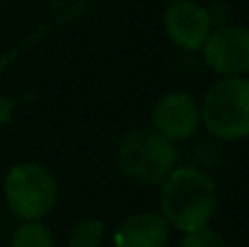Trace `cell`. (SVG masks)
I'll return each instance as SVG.
<instances>
[{"label":"cell","mask_w":249,"mask_h":247,"mask_svg":"<svg viewBox=\"0 0 249 247\" xmlns=\"http://www.w3.org/2000/svg\"><path fill=\"white\" fill-rule=\"evenodd\" d=\"M105 236V226L99 219H86L77 223L74 230L70 232V247H99Z\"/></svg>","instance_id":"cell-10"},{"label":"cell","mask_w":249,"mask_h":247,"mask_svg":"<svg viewBox=\"0 0 249 247\" xmlns=\"http://www.w3.org/2000/svg\"><path fill=\"white\" fill-rule=\"evenodd\" d=\"M11 114H13V101L0 94V127L11 123Z\"/></svg>","instance_id":"cell-12"},{"label":"cell","mask_w":249,"mask_h":247,"mask_svg":"<svg viewBox=\"0 0 249 247\" xmlns=\"http://www.w3.org/2000/svg\"><path fill=\"white\" fill-rule=\"evenodd\" d=\"M219 191L212 177L195 166L175 169L162 184V217L181 232H195L208 226L216 210Z\"/></svg>","instance_id":"cell-1"},{"label":"cell","mask_w":249,"mask_h":247,"mask_svg":"<svg viewBox=\"0 0 249 247\" xmlns=\"http://www.w3.org/2000/svg\"><path fill=\"white\" fill-rule=\"evenodd\" d=\"M11 247H53V236L39 221H26L16 230Z\"/></svg>","instance_id":"cell-9"},{"label":"cell","mask_w":249,"mask_h":247,"mask_svg":"<svg viewBox=\"0 0 249 247\" xmlns=\"http://www.w3.org/2000/svg\"><path fill=\"white\" fill-rule=\"evenodd\" d=\"M4 199L13 214L24 221H39L57 204V182L42 164L24 162L13 166L4 179Z\"/></svg>","instance_id":"cell-4"},{"label":"cell","mask_w":249,"mask_h":247,"mask_svg":"<svg viewBox=\"0 0 249 247\" xmlns=\"http://www.w3.org/2000/svg\"><path fill=\"white\" fill-rule=\"evenodd\" d=\"M201 109L193 96L184 92L166 94L153 107V125L160 136L168 140H186L197 131Z\"/></svg>","instance_id":"cell-7"},{"label":"cell","mask_w":249,"mask_h":247,"mask_svg":"<svg viewBox=\"0 0 249 247\" xmlns=\"http://www.w3.org/2000/svg\"><path fill=\"white\" fill-rule=\"evenodd\" d=\"M164 29L173 44L186 51L203 48L212 29V16L195 0H175L164 11Z\"/></svg>","instance_id":"cell-6"},{"label":"cell","mask_w":249,"mask_h":247,"mask_svg":"<svg viewBox=\"0 0 249 247\" xmlns=\"http://www.w3.org/2000/svg\"><path fill=\"white\" fill-rule=\"evenodd\" d=\"M201 121L214 138L238 140L249 136V79L228 77L206 92Z\"/></svg>","instance_id":"cell-3"},{"label":"cell","mask_w":249,"mask_h":247,"mask_svg":"<svg viewBox=\"0 0 249 247\" xmlns=\"http://www.w3.org/2000/svg\"><path fill=\"white\" fill-rule=\"evenodd\" d=\"M206 64L225 77H241L249 72V29L221 26L208 35L203 44Z\"/></svg>","instance_id":"cell-5"},{"label":"cell","mask_w":249,"mask_h":247,"mask_svg":"<svg viewBox=\"0 0 249 247\" xmlns=\"http://www.w3.org/2000/svg\"><path fill=\"white\" fill-rule=\"evenodd\" d=\"M168 241V223L153 212H140L124 219L114 234L116 247H164Z\"/></svg>","instance_id":"cell-8"},{"label":"cell","mask_w":249,"mask_h":247,"mask_svg":"<svg viewBox=\"0 0 249 247\" xmlns=\"http://www.w3.org/2000/svg\"><path fill=\"white\" fill-rule=\"evenodd\" d=\"M116 162L129 179L142 186H158L175 171L177 147L155 129H136L123 138Z\"/></svg>","instance_id":"cell-2"},{"label":"cell","mask_w":249,"mask_h":247,"mask_svg":"<svg viewBox=\"0 0 249 247\" xmlns=\"http://www.w3.org/2000/svg\"><path fill=\"white\" fill-rule=\"evenodd\" d=\"M179 247H228L225 239L219 232L210 230V228H201V230L188 232L184 236V241L179 243Z\"/></svg>","instance_id":"cell-11"}]
</instances>
